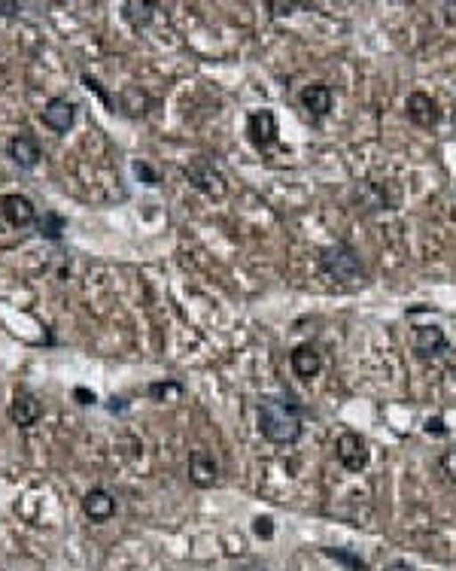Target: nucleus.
<instances>
[{
  "label": "nucleus",
  "instance_id": "1",
  "mask_svg": "<svg viewBox=\"0 0 456 571\" xmlns=\"http://www.w3.org/2000/svg\"><path fill=\"white\" fill-rule=\"evenodd\" d=\"M259 432L271 444H296L305 432V411L292 396H265L259 402Z\"/></svg>",
  "mask_w": 456,
  "mask_h": 571
},
{
  "label": "nucleus",
  "instance_id": "2",
  "mask_svg": "<svg viewBox=\"0 0 456 571\" xmlns=\"http://www.w3.org/2000/svg\"><path fill=\"white\" fill-rule=\"evenodd\" d=\"M316 268L326 273L335 283H362L365 280V265L359 258V252L350 243H332L316 252Z\"/></svg>",
  "mask_w": 456,
  "mask_h": 571
},
{
  "label": "nucleus",
  "instance_id": "3",
  "mask_svg": "<svg viewBox=\"0 0 456 571\" xmlns=\"http://www.w3.org/2000/svg\"><path fill=\"white\" fill-rule=\"evenodd\" d=\"M183 174H186L189 185H192L195 192H201V195L213 198V201H219V198H225V192H228V180H225V174H223V170H219L216 165H213L210 159H204V155H198V159L189 161Z\"/></svg>",
  "mask_w": 456,
  "mask_h": 571
},
{
  "label": "nucleus",
  "instance_id": "4",
  "mask_svg": "<svg viewBox=\"0 0 456 571\" xmlns=\"http://www.w3.org/2000/svg\"><path fill=\"white\" fill-rule=\"evenodd\" d=\"M335 456L338 462L344 465L350 474H359L369 469V459H371V450H369V441H365L359 432H341L335 441Z\"/></svg>",
  "mask_w": 456,
  "mask_h": 571
},
{
  "label": "nucleus",
  "instance_id": "5",
  "mask_svg": "<svg viewBox=\"0 0 456 571\" xmlns=\"http://www.w3.org/2000/svg\"><path fill=\"white\" fill-rule=\"evenodd\" d=\"M247 137L262 155L268 150H274V146L281 143V128H277L274 110H265V107L253 110V113L247 116Z\"/></svg>",
  "mask_w": 456,
  "mask_h": 571
},
{
  "label": "nucleus",
  "instance_id": "6",
  "mask_svg": "<svg viewBox=\"0 0 456 571\" xmlns=\"http://www.w3.org/2000/svg\"><path fill=\"white\" fill-rule=\"evenodd\" d=\"M414 353L417 359L432 362V359H444L451 353V340L438 325H417L414 329Z\"/></svg>",
  "mask_w": 456,
  "mask_h": 571
},
{
  "label": "nucleus",
  "instance_id": "7",
  "mask_svg": "<svg viewBox=\"0 0 456 571\" xmlns=\"http://www.w3.org/2000/svg\"><path fill=\"white\" fill-rule=\"evenodd\" d=\"M404 113L417 128H436L441 122V107L429 92H411L408 101H404Z\"/></svg>",
  "mask_w": 456,
  "mask_h": 571
},
{
  "label": "nucleus",
  "instance_id": "8",
  "mask_svg": "<svg viewBox=\"0 0 456 571\" xmlns=\"http://www.w3.org/2000/svg\"><path fill=\"white\" fill-rule=\"evenodd\" d=\"M189 480L198 486V489H210L216 486L219 480V462L210 450H192L189 456Z\"/></svg>",
  "mask_w": 456,
  "mask_h": 571
},
{
  "label": "nucleus",
  "instance_id": "9",
  "mask_svg": "<svg viewBox=\"0 0 456 571\" xmlns=\"http://www.w3.org/2000/svg\"><path fill=\"white\" fill-rule=\"evenodd\" d=\"M43 125H46L49 131H55V135H68L73 128V118H77V103L68 101V98H53L43 107Z\"/></svg>",
  "mask_w": 456,
  "mask_h": 571
},
{
  "label": "nucleus",
  "instance_id": "10",
  "mask_svg": "<svg viewBox=\"0 0 456 571\" xmlns=\"http://www.w3.org/2000/svg\"><path fill=\"white\" fill-rule=\"evenodd\" d=\"M298 101H301V107L307 110V116H311V118H326L329 113H332L335 92L326 83H311V86L301 88Z\"/></svg>",
  "mask_w": 456,
  "mask_h": 571
},
{
  "label": "nucleus",
  "instance_id": "11",
  "mask_svg": "<svg viewBox=\"0 0 456 571\" xmlns=\"http://www.w3.org/2000/svg\"><path fill=\"white\" fill-rule=\"evenodd\" d=\"M0 213H4V219L10 222L12 228H25L37 219L34 201L28 195H16V192L0 198Z\"/></svg>",
  "mask_w": 456,
  "mask_h": 571
},
{
  "label": "nucleus",
  "instance_id": "12",
  "mask_svg": "<svg viewBox=\"0 0 456 571\" xmlns=\"http://www.w3.org/2000/svg\"><path fill=\"white\" fill-rule=\"evenodd\" d=\"M6 155H10L12 165H19L21 170H34L37 165H40L43 150H40V143H37V137L16 135L10 143H6Z\"/></svg>",
  "mask_w": 456,
  "mask_h": 571
},
{
  "label": "nucleus",
  "instance_id": "13",
  "mask_svg": "<svg viewBox=\"0 0 456 571\" xmlns=\"http://www.w3.org/2000/svg\"><path fill=\"white\" fill-rule=\"evenodd\" d=\"M83 514H86L92 523H107V520H113V514H116V499L107 493L104 486L88 489V493L83 495Z\"/></svg>",
  "mask_w": 456,
  "mask_h": 571
},
{
  "label": "nucleus",
  "instance_id": "14",
  "mask_svg": "<svg viewBox=\"0 0 456 571\" xmlns=\"http://www.w3.org/2000/svg\"><path fill=\"white\" fill-rule=\"evenodd\" d=\"M289 368L301 380H314L322 371V355L314 344H298L296 350L289 353Z\"/></svg>",
  "mask_w": 456,
  "mask_h": 571
},
{
  "label": "nucleus",
  "instance_id": "15",
  "mask_svg": "<svg viewBox=\"0 0 456 571\" xmlns=\"http://www.w3.org/2000/svg\"><path fill=\"white\" fill-rule=\"evenodd\" d=\"M10 417H12L16 426L28 428V426H34V422L43 417V404L37 402L31 392H19L16 402H12V407H10Z\"/></svg>",
  "mask_w": 456,
  "mask_h": 571
},
{
  "label": "nucleus",
  "instance_id": "16",
  "mask_svg": "<svg viewBox=\"0 0 456 571\" xmlns=\"http://www.w3.org/2000/svg\"><path fill=\"white\" fill-rule=\"evenodd\" d=\"M156 10H159V4H146V0H128V4L122 6V19L128 21L131 28H146L152 19H156Z\"/></svg>",
  "mask_w": 456,
  "mask_h": 571
},
{
  "label": "nucleus",
  "instance_id": "17",
  "mask_svg": "<svg viewBox=\"0 0 456 571\" xmlns=\"http://www.w3.org/2000/svg\"><path fill=\"white\" fill-rule=\"evenodd\" d=\"M353 195L359 198L362 210H393V201L387 198L384 185H374V183H362Z\"/></svg>",
  "mask_w": 456,
  "mask_h": 571
},
{
  "label": "nucleus",
  "instance_id": "18",
  "mask_svg": "<svg viewBox=\"0 0 456 571\" xmlns=\"http://www.w3.org/2000/svg\"><path fill=\"white\" fill-rule=\"evenodd\" d=\"M64 228H68V219L55 210H46L40 216V222H37V232H40V237H46V241H61Z\"/></svg>",
  "mask_w": 456,
  "mask_h": 571
},
{
  "label": "nucleus",
  "instance_id": "19",
  "mask_svg": "<svg viewBox=\"0 0 456 571\" xmlns=\"http://www.w3.org/2000/svg\"><path fill=\"white\" fill-rule=\"evenodd\" d=\"M146 396H150L152 402H180V396H183V383H176V380H159V383H150V387H146Z\"/></svg>",
  "mask_w": 456,
  "mask_h": 571
},
{
  "label": "nucleus",
  "instance_id": "20",
  "mask_svg": "<svg viewBox=\"0 0 456 571\" xmlns=\"http://www.w3.org/2000/svg\"><path fill=\"white\" fill-rule=\"evenodd\" d=\"M322 556H329V559L341 562V566L347 568V571H369V562H365L362 556L344 551V547H322Z\"/></svg>",
  "mask_w": 456,
  "mask_h": 571
},
{
  "label": "nucleus",
  "instance_id": "21",
  "mask_svg": "<svg viewBox=\"0 0 456 571\" xmlns=\"http://www.w3.org/2000/svg\"><path fill=\"white\" fill-rule=\"evenodd\" d=\"M438 471L444 474L451 484H456V450H444V453L438 456Z\"/></svg>",
  "mask_w": 456,
  "mask_h": 571
},
{
  "label": "nucleus",
  "instance_id": "22",
  "mask_svg": "<svg viewBox=\"0 0 456 571\" xmlns=\"http://www.w3.org/2000/svg\"><path fill=\"white\" fill-rule=\"evenodd\" d=\"M253 535L271 541V538H274V520H271L268 514H265V517H256V520H253Z\"/></svg>",
  "mask_w": 456,
  "mask_h": 571
},
{
  "label": "nucleus",
  "instance_id": "23",
  "mask_svg": "<svg viewBox=\"0 0 456 571\" xmlns=\"http://www.w3.org/2000/svg\"><path fill=\"white\" fill-rule=\"evenodd\" d=\"M134 174L141 176L146 185H159V174L150 165H146V161H134Z\"/></svg>",
  "mask_w": 456,
  "mask_h": 571
},
{
  "label": "nucleus",
  "instance_id": "24",
  "mask_svg": "<svg viewBox=\"0 0 456 571\" xmlns=\"http://www.w3.org/2000/svg\"><path fill=\"white\" fill-rule=\"evenodd\" d=\"M305 4H277V0H271L268 4V10H271V16H292L296 10H301Z\"/></svg>",
  "mask_w": 456,
  "mask_h": 571
},
{
  "label": "nucleus",
  "instance_id": "25",
  "mask_svg": "<svg viewBox=\"0 0 456 571\" xmlns=\"http://www.w3.org/2000/svg\"><path fill=\"white\" fill-rule=\"evenodd\" d=\"M423 428H426V435H438V437L447 435V426H444V420H441V417H429Z\"/></svg>",
  "mask_w": 456,
  "mask_h": 571
},
{
  "label": "nucleus",
  "instance_id": "26",
  "mask_svg": "<svg viewBox=\"0 0 456 571\" xmlns=\"http://www.w3.org/2000/svg\"><path fill=\"white\" fill-rule=\"evenodd\" d=\"M73 398H77L79 404H94V402H98V396H94V392H88V389H83V387L73 389Z\"/></svg>",
  "mask_w": 456,
  "mask_h": 571
},
{
  "label": "nucleus",
  "instance_id": "27",
  "mask_svg": "<svg viewBox=\"0 0 456 571\" xmlns=\"http://www.w3.org/2000/svg\"><path fill=\"white\" fill-rule=\"evenodd\" d=\"M384 571H414V568H411V566H408V562L395 559V562H389V566H387Z\"/></svg>",
  "mask_w": 456,
  "mask_h": 571
},
{
  "label": "nucleus",
  "instance_id": "28",
  "mask_svg": "<svg viewBox=\"0 0 456 571\" xmlns=\"http://www.w3.org/2000/svg\"><path fill=\"white\" fill-rule=\"evenodd\" d=\"M0 10H4L6 16H12V12H19V4H0Z\"/></svg>",
  "mask_w": 456,
  "mask_h": 571
},
{
  "label": "nucleus",
  "instance_id": "29",
  "mask_svg": "<svg viewBox=\"0 0 456 571\" xmlns=\"http://www.w3.org/2000/svg\"><path fill=\"white\" fill-rule=\"evenodd\" d=\"M451 122H453V131H456V107H453V116H451Z\"/></svg>",
  "mask_w": 456,
  "mask_h": 571
}]
</instances>
